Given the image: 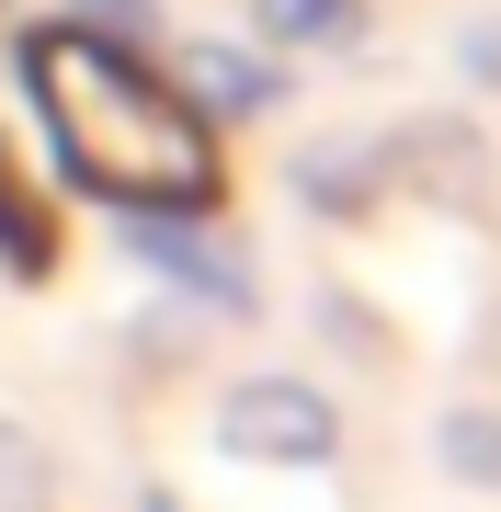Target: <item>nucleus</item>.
I'll return each instance as SVG.
<instances>
[{
  "label": "nucleus",
  "instance_id": "nucleus-1",
  "mask_svg": "<svg viewBox=\"0 0 501 512\" xmlns=\"http://www.w3.org/2000/svg\"><path fill=\"white\" fill-rule=\"evenodd\" d=\"M23 92H35L46 137L69 148V171L114 205H205L217 194V137L171 92L137 46L92 35V23H35L23 35Z\"/></svg>",
  "mask_w": 501,
  "mask_h": 512
},
{
  "label": "nucleus",
  "instance_id": "nucleus-2",
  "mask_svg": "<svg viewBox=\"0 0 501 512\" xmlns=\"http://www.w3.org/2000/svg\"><path fill=\"white\" fill-rule=\"evenodd\" d=\"M0 251H12V262H46V217H35V205H23L12 160H0Z\"/></svg>",
  "mask_w": 501,
  "mask_h": 512
},
{
  "label": "nucleus",
  "instance_id": "nucleus-3",
  "mask_svg": "<svg viewBox=\"0 0 501 512\" xmlns=\"http://www.w3.org/2000/svg\"><path fill=\"white\" fill-rule=\"evenodd\" d=\"M35 490H46V478H23L12 467V433H0V512H35Z\"/></svg>",
  "mask_w": 501,
  "mask_h": 512
}]
</instances>
